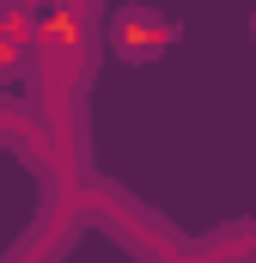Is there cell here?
Listing matches in <instances>:
<instances>
[{
  "label": "cell",
  "instance_id": "277c9868",
  "mask_svg": "<svg viewBox=\"0 0 256 263\" xmlns=\"http://www.w3.org/2000/svg\"><path fill=\"white\" fill-rule=\"evenodd\" d=\"M18 55H25V43H12V37H0V80L12 73V62H18Z\"/></svg>",
  "mask_w": 256,
  "mask_h": 263
},
{
  "label": "cell",
  "instance_id": "6da1fadb",
  "mask_svg": "<svg viewBox=\"0 0 256 263\" xmlns=\"http://www.w3.org/2000/svg\"><path fill=\"white\" fill-rule=\"evenodd\" d=\"M177 31L153 12V6H122L116 18H110V49L128 55V62H146V55H159L165 43H171Z\"/></svg>",
  "mask_w": 256,
  "mask_h": 263
},
{
  "label": "cell",
  "instance_id": "7a4b0ae2",
  "mask_svg": "<svg viewBox=\"0 0 256 263\" xmlns=\"http://www.w3.org/2000/svg\"><path fill=\"white\" fill-rule=\"evenodd\" d=\"M0 37H12V43H31V37H37L31 0H25V6H12V0H6V6H0Z\"/></svg>",
  "mask_w": 256,
  "mask_h": 263
},
{
  "label": "cell",
  "instance_id": "3957f363",
  "mask_svg": "<svg viewBox=\"0 0 256 263\" xmlns=\"http://www.w3.org/2000/svg\"><path fill=\"white\" fill-rule=\"evenodd\" d=\"M37 37H43L49 49H61V43H73V18H67V12H49V25H43Z\"/></svg>",
  "mask_w": 256,
  "mask_h": 263
}]
</instances>
